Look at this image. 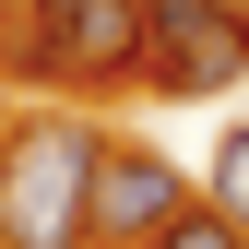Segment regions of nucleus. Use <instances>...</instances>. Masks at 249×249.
Wrapping results in <instances>:
<instances>
[{
	"label": "nucleus",
	"mask_w": 249,
	"mask_h": 249,
	"mask_svg": "<svg viewBox=\"0 0 249 249\" xmlns=\"http://www.w3.org/2000/svg\"><path fill=\"white\" fill-rule=\"evenodd\" d=\"M95 154L83 119H24L0 142V249H95Z\"/></svg>",
	"instance_id": "1"
},
{
	"label": "nucleus",
	"mask_w": 249,
	"mask_h": 249,
	"mask_svg": "<svg viewBox=\"0 0 249 249\" xmlns=\"http://www.w3.org/2000/svg\"><path fill=\"white\" fill-rule=\"evenodd\" d=\"M142 59L166 95H226L249 71V0H142Z\"/></svg>",
	"instance_id": "2"
},
{
	"label": "nucleus",
	"mask_w": 249,
	"mask_h": 249,
	"mask_svg": "<svg viewBox=\"0 0 249 249\" xmlns=\"http://www.w3.org/2000/svg\"><path fill=\"white\" fill-rule=\"evenodd\" d=\"M24 12H36V71L59 83L142 71V0H24Z\"/></svg>",
	"instance_id": "3"
},
{
	"label": "nucleus",
	"mask_w": 249,
	"mask_h": 249,
	"mask_svg": "<svg viewBox=\"0 0 249 249\" xmlns=\"http://www.w3.org/2000/svg\"><path fill=\"white\" fill-rule=\"evenodd\" d=\"M178 213V178L154 154H95V249H142Z\"/></svg>",
	"instance_id": "4"
},
{
	"label": "nucleus",
	"mask_w": 249,
	"mask_h": 249,
	"mask_svg": "<svg viewBox=\"0 0 249 249\" xmlns=\"http://www.w3.org/2000/svg\"><path fill=\"white\" fill-rule=\"evenodd\" d=\"M142 249H249V226H237V213H213V202H178Z\"/></svg>",
	"instance_id": "5"
},
{
	"label": "nucleus",
	"mask_w": 249,
	"mask_h": 249,
	"mask_svg": "<svg viewBox=\"0 0 249 249\" xmlns=\"http://www.w3.org/2000/svg\"><path fill=\"white\" fill-rule=\"evenodd\" d=\"M202 190H213V213H237V226H249V131L213 142V178H202Z\"/></svg>",
	"instance_id": "6"
}]
</instances>
